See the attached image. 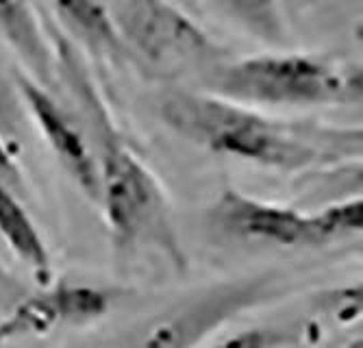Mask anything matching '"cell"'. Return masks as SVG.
Masks as SVG:
<instances>
[{"instance_id":"6da1fadb","label":"cell","mask_w":363,"mask_h":348,"mask_svg":"<svg viewBox=\"0 0 363 348\" xmlns=\"http://www.w3.org/2000/svg\"><path fill=\"white\" fill-rule=\"evenodd\" d=\"M157 116L179 137L209 152L277 172H305L340 162L354 135L285 122L209 91L172 89L157 101Z\"/></svg>"},{"instance_id":"7a4b0ae2","label":"cell","mask_w":363,"mask_h":348,"mask_svg":"<svg viewBox=\"0 0 363 348\" xmlns=\"http://www.w3.org/2000/svg\"><path fill=\"white\" fill-rule=\"evenodd\" d=\"M57 57L61 61L57 70L74 83V91L94 126L98 142L94 150L98 164V207L113 244L124 250L152 246L172 264L183 266V248L172 225L166 192L157 176L113 129L105 105L94 94V85L81 74L70 52L59 50Z\"/></svg>"},{"instance_id":"3957f363","label":"cell","mask_w":363,"mask_h":348,"mask_svg":"<svg viewBox=\"0 0 363 348\" xmlns=\"http://www.w3.org/2000/svg\"><path fill=\"white\" fill-rule=\"evenodd\" d=\"M203 87L246 107H352L361 103L359 61L320 52H263L222 59Z\"/></svg>"},{"instance_id":"277c9868","label":"cell","mask_w":363,"mask_h":348,"mask_svg":"<svg viewBox=\"0 0 363 348\" xmlns=\"http://www.w3.org/2000/svg\"><path fill=\"white\" fill-rule=\"evenodd\" d=\"M211 225L228 237L283 248L324 246L361 233L363 201L357 196L301 211L228 187L209 209Z\"/></svg>"},{"instance_id":"5b68a950","label":"cell","mask_w":363,"mask_h":348,"mask_svg":"<svg viewBox=\"0 0 363 348\" xmlns=\"http://www.w3.org/2000/svg\"><path fill=\"white\" fill-rule=\"evenodd\" d=\"M111 11L128 57L163 74L209 72L220 46L172 0H116Z\"/></svg>"},{"instance_id":"8992f818","label":"cell","mask_w":363,"mask_h":348,"mask_svg":"<svg viewBox=\"0 0 363 348\" xmlns=\"http://www.w3.org/2000/svg\"><path fill=\"white\" fill-rule=\"evenodd\" d=\"M277 294L270 276L216 283L155 318L130 348H201L226 322Z\"/></svg>"},{"instance_id":"52a82bcc","label":"cell","mask_w":363,"mask_h":348,"mask_svg":"<svg viewBox=\"0 0 363 348\" xmlns=\"http://www.w3.org/2000/svg\"><path fill=\"white\" fill-rule=\"evenodd\" d=\"M13 81L20 91L28 122L40 131L46 146L81 192L98 205V164L81 129L61 109L52 94L28 72L13 70Z\"/></svg>"},{"instance_id":"ba28073f","label":"cell","mask_w":363,"mask_h":348,"mask_svg":"<svg viewBox=\"0 0 363 348\" xmlns=\"http://www.w3.org/2000/svg\"><path fill=\"white\" fill-rule=\"evenodd\" d=\"M113 301L116 294L107 288L48 283L40 294L20 303L0 322V342L44 335L61 327H83L96 322L111 309Z\"/></svg>"},{"instance_id":"9c48e42d","label":"cell","mask_w":363,"mask_h":348,"mask_svg":"<svg viewBox=\"0 0 363 348\" xmlns=\"http://www.w3.org/2000/svg\"><path fill=\"white\" fill-rule=\"evenodd\" d=\"M0 33L22 59L26 72L42 85L57 74V48L44 33L38 11L28 0H0Z\"/></svg>"},{"instance_id":"30bf717a","label":"cell","mask_w":363,"mask_h":348,"mask_svg":"<svg viewBox=\"0 0 363 348\" xmlns=\"http://www.w3.org/2000/svg\"><path fill=\"white\" fill-rule=\"evenodd\" d=\"M0 237L42 288L52 283L50 248L35 220L24 207L22 196L5 185H0Z\"/></svg>"},{"instance_id":"8fae6325","label":"cell","mask_w":363,"mask_h":348,"mask_svg":"<svg viewBox=\"0 0 363 348\" xmlns=\"http://www.w3.org/2000/svg\"><path fill=\"white\" fill-rule=\"evenodd\" d=\"M61 26L91 55L120 63L126 50L118 35L111 11L101 0H44Z\"/></svg>"},{"instance_id":"7c38bea8","label":"cell","mask_w":363,"mask_h":348,"mask_svg":"<svg viewBox=\"0 0 363 348\" xmlns=\"http://www.w3.org/2000/svg\"><path fill=\"white\" fill-rule=\"evenodd\" d=\"M220 7L261 40L279 42L285 35V24L277 0H216Z\"/></svg>"},{"instance_id":"4fadbf2b","label":"cell","mask_w":363,"mask_h":348,"mask_svg":"<svg viewBox=\"0 0 363 348\" xmlns=\"http://www.w3.org/2000/svg\"><path fill=\"white\" fill-rule=\"evenodd\" d=\"M28 129V116L22 105L13 72L7 74L0 68V137L18 155Z\"/></svg>"},{"instance_id":"5bb4252c","label":"cell","mask_w":363,"mask_h":348,"mask_svg":"<svg viewBox=\"0 0 363 348\" xmlns=\"http://www.w3.org/2000/svg\"><path fill=\"white\" fill-rule=\"evenodd\" d=\"M287 331L274 327H250L201 348H281L283 344H287Z\"/></svg>"},{"instance_id":"9a60e30c","label":"cell","mask_w":363,"mask_h":348,"mask_svg":"<svg viewBox=\"0 0 363 348\" xmlns=\"http://www.w3.org/2000/svg\"><path fill=\"white\" fill-rule=\"evenodd\" d=\"M0 185L9 187L18 196L24 194V174L18 166L16 152L0 137Z\"/></svg>"}]
</instances>
